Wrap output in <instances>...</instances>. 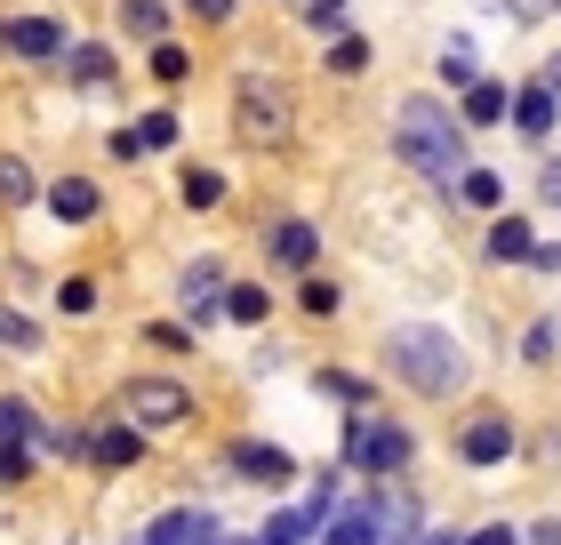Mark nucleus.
<instances>
[{"instance_id":"f257e3e1","label":"nucleus","mask_w":561,"mask_h":545,"mask_svg":"<svg viewBox=\"0 0 561 545\" xmlns=\"http://www.w3.org/2000/svg\"><path fill=\"white\" fill-rule=\"evenodd\" d=\"M386 370L410 385V394H425V401L466 394V345H457L449 329H433V321H410V329L386 337Z\"/></svg>"},{"instance_id":"f03ea898","label":"nucleus","mask_w":561,"mask_h":545,"mask_svg":"<svg viewBox=\"0 0 561 545\" xmlns=\"http://www.w3.org/2000/svg\"><path fill=\"white\" fill-rule=\"evenodd\" d=\"M401 161H410L417 177H433V185H457L473 161H466V121H449V105H433V96H410L401 105Z\"/></svg>"},{"instance_id":"7ed1b4c3","label":"nucleus","mask_w":561,"mask_h":545,"mask_svg":"<svg viewBox=\"0 0 561 545\" xmlns=\"http://www.w3.org/2000/svg\"><path fill=\"white\" fill-rule=\"evenodd\" d=\"M345 465H353V474H369V481H401V465H410V425L377 418V409H353Z\"/></svg>"},{"instance_id":"20e7f679","label":"nucleus","mask_w":561,"mask_h":545,"mask_svg":"<svg viewBox=\"0 0 561 545\" xmlns=\"http://www.w3.org/2000/svg\"><path fill=\"white\" fill-rule=\"evenodd\" d=\"M233 128L249 145H280L289 137V96H280L265 72H241V89H233Z\"/></svg>"},{"instance_id":"39448f33","label":"nucleus","mask_w":561,"mask_h":545,"mask_svg":"<svg viewBox=\"0 0 561 545\" xmlns=\"http://www.w3.org/2000/svg\"><path fill=\"white\" fill-rule=\"evenodd\" d=\"M121 418L145 425V433L185 425V418H193V394H185L176 377H129V394H121Z\"/></svg>"},{"instance_id":"423d86ee","label":"nucleus","mask_w":561,"mask_h":545,"mask_svg":"<svg viewBox=\"0 0 561 545\" xmlns=\"http://www.w3.org/2000/svg\"><path fill=\"white\" fill-rule=\"evenodd\" d=\"M176 305H185L193 321L225 314V265H217V257H193V265H185V281H176Z\"/></svg>"},{"instance_id":"0eeeda50","label":"nucleus","mask_w":561,"mask_h":545,"mask_svg":"<svg viewBox=\"0 0 561 545\" xmlns=\"http://www.w3.org/2000/svg\"><path fill=\"white\" fill-rule=\"evenodd\" d=\"M457 457H466V465H505V457H514V425H505V418H473L466 433H457Z\"/></svg>"},{"instance_id":"6e6552de","label":"nucleus","mask_w":561,"mask_h":545,"mask_svg":"<svg viewBox=\"0 0 561 545\" xmlns=\"http://www.w3.org/2000/svg\"><path fill=\"white\" fill-rule=\"evenodd\" d=\"M137 457H145V425L121 418V425H96L89 433V465H105V474H121V465H137Z\"/></svg>"},{"instance_id":"1a4fd4ad","label":"nucleus","mask_w":561,"mask_h":545,"mask_svg":"<svg viewBox=\"0 0 561 545\" xmlns=\"http://www.w3.org/2000/svg\"><path fill=\"white\" fill-rule=\"evenodd\" d=\"M233 474H241V481H265V489H280V481L297 474V465L280 457L273 441H241V450H233Z\"/></svg>"},{"instance_id":"9d476101","label":"nucleus","mask_w":561,"mask_h":545,"mask_svg":"<svg viewBox=\"0 0 561 545\" xmlns=\"http://www.w3.org/2000/svg\"><path fill=\"white\" fill-rule=\"evenodd\" d=\"M161 145H176V121H169V113H145V121H129V128L113 137L121 161H145V152H161Z\"/></svg>"},{"instance_id":"9b49d317","label":"nucleus","mask_w":561,"mask_h":545,"mask_svg":"<svg viewBox=\"0 0 561 545\" xmlns=\"http://www.w3.org/2000/svg\"><path fill=\"white\" fill-rule=\"evenodd\" d=\"M313 257H321V232L313 225H273V265H289V273H313Z\"/></svg>"},{"instance_id":"f8f14e48","label":"nucleus","mask_w":561,"mask_h":545,"mask_svg":"<svg viewBox=\"0 0 561 545\" xmlns=\"http://www.w3.org/2000/svg\"><path fill=\"white\" fill-rule=\"evenodd\" d=\"M490 257H497V265H538L529 225H522V217H497V225H490Z\"/></svg>"},{"instance_id":"ddd939ff","label":"nucleus","mask_w":561,"mask_h":545,"mask_svg":"<svg viewBox=\"0 0 561 545\" xmlns=\"http://www.w3.org/2000/svg\"><path fill=\"white\" fill-rule=\"evenodd\" d=\"M553 113H561V96H553L546 81L514 96V121H522V137H553Z\"/></svg>"},{"instance_id":"4468645a","label":"nucleus","mask_w":561,"mask_h":545,"mask_svg":"<svg viewBox=\"0 0 561 545\" xmlns=\"http://www.w3.org/2000/svg\"><path fill=\"white\" fill-rule=\"evenodd\" d=\"M9 48H16V57H57L65 33H57L48 16H16V24H9Z\"/></svg>"},{"instance_id":"2eb2a0df","label":"nucleus","mask_w":561,"mask_h":545,"mask_svg":"<svg viewBox=\"0 0 561 545\" xmlns=\"http://www.w3.org/2000/svg\"><path fill=\"white\" fill-rule=\"evenodd\" d=\"M48 209H57L65 225H89L96 217V185L89 177H65V185H48Z\"/></svg>"},{"instance_id":"dca6fc26","label":"nucleus","mask_w":561,"mask_h":545,"mask_svg":"<svg viewBox=\"0 0 561 545\" xmlns=\"http://www.w3.org/2000/svg\"><path fill=\"white\" fill-rule=\"evenodd\" d=\"M505 113H514V96H505L497 81H473V89H466V128H490V121H505Z\"/></svg>"},{"instance_id":"f3484780","label":"nucleus","mask_w":561,"mask_h":545,"mask_svg":"<svg viewBox=\"0 0 561 545\" xmlns=\"http://www.w3.org/2000/svg\"><path fill=\"white\" fill-rule=\"evenodd\" d=\"M33 450H41V457H89V433H81V425H41Z\"/></svg>"},{"instance_id":"a211bd4d","label":"nucleus","mask_w":561,"mask_h":545,"mask_svg":"<svg viewBox=\"0 0 561 545\" xmlns=\"http://www.w3.org/2000/svg\"><path fill=\"white\" fill-rule=\"evenodd\" d=\"M457 201H466V209H497V201H505V185H497L490 169H466V177H457Z\"/></svg>"},{"instance_id":"6ab92c4d","label":"nucleus","mask_w":561,"mask_h":545,"mask_svg":"<svg viewBox=\"0 0 561 545\" xmlns=\"http://www.w3.org/2000/svg\"><path fill=\"white\" fill-rule=\"evenodd\" d=\"M65 65H72V81H81V89H105V81H113V57H105V48H72Z\"/></svg>"},{"instance_id":"aec40b11","label":"nucleus","mask_w":561,"mask_h":545,"mask_svg":"<svg viewBox=\"0 0 561 545\" xmlns=\"http://www.w3.org/2000/svg\"><path fill=\"white\" fill-rule=\"evenodd\" d=\"M225 201V177L217 169H185V209H217Z\"/></svg>"},{"instance_id":"412c9836","label":"nucleus","mask_w":561,"mask_h":545,"mask_svg":"<svg viewBox=\"0 0 561 545\" xmlns=\"http://www.w3.org/2000/svg\"><path fill=\"white\" fill-rule=\"evenodd\" d=\"M129 33L137 41H161L169 33V9H161V0H129Z\"/></svg>"},{"instance_id":"4be33fe9","label":"nucleus","mask_w":561,"mask_h":545,"mask_svg":"<svg viewBox=\"0 0 561 545\" xmlns=\"http://www.w3.org/2000/svg\"><path fill=\"white\" fill-rule=\"evenodd\" d=\"M225 314H233V321H249V329H257V321L273 314V297H265V289H225Z\"/></svg>"},{"instance_id":"5701e85b","label":"nucleus","mask_w":561,"mask_h":545,"mask_svg":"<svg viewBox=\"0 0 561 545\" xmlns=\"http://www.w3.org/2000/svg\"><path fill=\"white\" fill-rule=\"evenodd\" d=\"M0 201H33V169L16 152H0Z\"/></svg>"},{"instance_id":"b1692460","label":"nucleus","mask_w":561,"mask_h":545,"mask_svg":"<svg viewBox=\"0 0 561 545\" xmlns=\"http://www.w3.org/2000/svg\"><path fill=\"white\" fill-rule=\"evenodd\" d=\"M297 305H305V314H313V321H321V314H337V289H329V281H321V273H305V289H297Z\"/></svg>"},{"instance_id":"393cba45","label":"nucleus","mask_w":561,"mask_h":545,"mask_svg":"<svg viewBox=\"0 0 561 545\" xmlns=\"http://www.w3.org/2000/svg\"><path fill=\"white\" fill-rule=\"evenodd\" d=\"M185 48H169V41H152V81H185Z\"/></svg>"},{"instance_id":"a878e982","label":"nucleus","mask_w":561,"mask_h":545,"mask_svg":"<svg viewBox=\"0 0 561 545\" xmlns=\"http://www.w3.org/2000/svg\"><path fill=\"white\" fill-rule=\"evenodd\" d=\"M305 24L313 33H345V0H305Z\"/></svg>"},{"instance_id":"bb28decb","label":"nucleus","mask_w":561,"mask_h":545,"mask_svg":"<svg viewBox=\"0 0 561 545\" xmlns=\"http://www.w3.org/2000/svg\"><path fill=\"white\" fill-rule=\"evenodd\" d=\"M0 345H16V353H33V345H41V337H33V321H24V314H0Z\"/></svg>"},{"instance_id":"cd10ccee","label":"nucleus","mask_w":561,"mask_h":545,"mask_svg":"<svg viewBox=\"0 0 561 545\" xmlns=\"http://www.w3.org/2000/svg\"><path fill=\"white\" fill-rule=\"evenodd\" d=\"M362 65H369L362 41H337V48H329V72H362Z\"/></svg>"},{"instance_id":"c85d7f7f","label":"nucleus","mask_w":561,"mask_h":545,"mask_svg":"<svg viewBox=\"0 0 561 545\" xmlns=\"http://www.w3.org/2000/svg\"><path fill=\"white\" fill-rule=\"evenodd\" d=\"M321 385H329V394H345V401H353V409H369V385H362V377H345V370H329V377H321Z\"/></svg>"},{"instance_id":"c756f323","label":"nucleus","mask_w":561,"mask_h":545,"mask_svg":"<svg viewBox=\"0 0 561 545\" xmlns=\"http://www.w3.org/2000/svg\"><path fill=\"white\" fill-rule=\"evenodd\" d=\"M442 72H449V81H473V48H466V41H449V57H442Z\"/></svg>"},{"instance_id":"7c9ffc66","label":"nucleus","mask_w":561,"mask_h":545,"mask_svg":"<svg viewBox=\"0 0 561 545\" xmlns=\"http://www.w3.org/2000/svg\"><path fill=\"white\" fill-rule=\"evenodd\" d=\"M466 545H522V530H514V522H490V530H473Z\"/></svg>"},{"instance_id":"2f4dec72","label":"nucleus","mask_w":561,"mask_h":545,"mask_svg":"<svg viewBox=\"0 0 561 545\" xmlns=\"http://www.w3.org/2000/svg\"><path fill=\"white\" fill-rule=\"evenodd\" d=\"M152 345H169V353H185V345H193V329H185V321H161V329H152Z\"/></svg>"},{"instance_id":"473e14b6","label":"nucleus","mask_w":561,"mask_h":545,"mask_svg":"<svg viewBox=\"0 0 561 545\" xmlns=\"http://www.w3.org/2000/svg\"><path fill=\"white\" fill-rule=\"evenodd\" d=\"M193 9L209 16V24H225V16H233V0H193Z\"/></svg>"},{"instance_id":"72a5a7b5","label":"nucleus","mask_w":561,"mask_h":545,"mask_svg":"<svg viewBox=\"0 0 561 545\" xmlns=\"http://www.w3.org/2000/svg\"><path fill=\"white\" fill-rule=\"evenodd\" d=\"M417 545H466V537H457V530H425Z\"/></svg>"},{"instance_id":"f704fd0d","label":"nucleus","mask_w":561,"mask_h":545,"mask_svg":"<svg viewBox=\"0 0 561 545\" xmlns=\"http://www.w3.org/2000/svg\"><path fill=\"white\" fill-rule=\"evenodd\" d=\"M546 201H561V161H553V169H546Z\"/></svg>"},{"instance_id":"c9c22d12","label":"nucleus","mask_w":561,"mask_h":545,"mask_svg":"<svg viewBox=\"0 0 561 545\" xmlns=\"http://www.w3.org/2000/svg\"><path fill=\"white\" fill-rule=\"evenodd\" d=\"M546 89H553V96H561V57H553V65H546Z\"/></svg>"},{"instance_id":"e433bc0d","label":"nucleus","mask_w":561,"mask_h":545,"mask_svg":"<svg viewBox=\"0 0 561 545\" xmlns=\"http://www.w3.org/2000/svg\"><path fill=\"white\" fill-rule=\"evenodd\" d=\"M225 545H257V537H225Z\"/></svg>"}]
</instances>
